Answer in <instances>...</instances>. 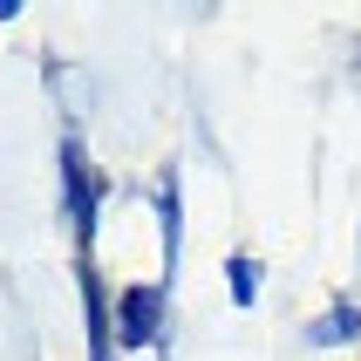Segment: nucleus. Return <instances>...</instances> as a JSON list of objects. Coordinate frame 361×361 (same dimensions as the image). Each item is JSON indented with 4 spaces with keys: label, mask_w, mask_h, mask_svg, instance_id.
<instances>
[{
    "label": "nucleus",
    "mask_w": 361,
    "mask_h": 361,
    "mask_svg": "<svg viewBox=\"0 0 361 361\" xmlns=\"http://www.w3.org/2000/svg\"><path fill=\"white\" fill-rule=\"evenodd\" d=\"M82 307H89V348H96V361H109V321H102V286H96V273H82Z\"/></svg>",
    "instance_id": "2"
},
{
    "label": "nucleus",
    "mask_w": 361,
    "mask_h": 361,
    "mask_svg": "<svg viewBox=\"0 0 361 361\" xmlns=\"http://www.w3.org/2000/svg\"><path fill=\"white\" fill-rule=\"evenodd\" d=\"M157 321H164V286H130L123 293V348H143V341H157Z\"/></svg>",
    "instance_id": "1"
},
{
    "label": "nucleus",
    "mask_w": 361,
    "mask_h": 361,
    "mask_svg": "<svg viewBox=\"0 0 361 361\" xmlns=\"http://www.w3.org/2000/svg\"><path fill=\"white\" fill-rule=\"evenodd\" d=\"M355 334H361V307H334L307 341H314V348H334V341H355Z\"/></svg>",
    "instance_id": "3"
},
{
    "label": "nucleus",
    "mask_w": 361,
    "mask_h": 361,
    "mask_svg": "<svg viewBox=\"0 0 361 361\" xmlns=\"http://www.w3.org/2000/svg\"><path fill=\"white\" fill-rule=\"evenodd\" d=\"M232 300H239V307L259 300V266H252V259H232Z\"/></svg>",
    "instance_id": "4"
}]
</instances>
